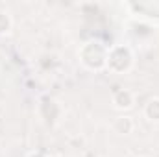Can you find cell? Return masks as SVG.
Instances as JSON below:
<instances>
[{"mask_svg": "<svg viewBox=\"0 0 159 157\" xmlns=\"http://www.w3.org/2000/svg\"><path fill=\"white\" fill-rule=\"evenodd\" d=\"M28 157H44V155H43L41 152H34V154H30Z\"/></svg>", "mask_w": 159, "mask_h": 157, "instance_id": "cell-7", "label": "cell"}, {"mask_svg": "<svg viewBox=\"0 0 159 157\" xmlns=\"http://www.w3.org/2000/svg\"><path fill=\"white\" fill-rule=\"evenodd\" d=\"M113 128H115V131H117V133L128 135V133H131V131H133V120H131L129 117H119V118H115Z\"/></svg>", "mask_w": 159, "mask_h": 157, "instance_id": "cell-4", "label": "cell"}, {"mask_svg": "<svg viewBox=\"0 0 159 157\" xmlns=\"http://www.w3.org/2000/svg\"><path fill=\"white\" fill-rule=\"evenodd\" d=\"M113 105L117 109H129L133 105V92L128 89H120L113 94Z\"/></svg>", "mask_w": 159, "mask_h": 157, "instance_id": "cell-3", "label": "cell"}, {"mask_svg": "<svg viewBox=\"0 0 159 157\" xmlns=\"http://www.w3.org/2000/svg\"><path fill=\"white\" fill-rule=\"evenodd\" d=\"M81 63L91 69V70H100L106 67V61H107V48H104L100 43H87L83 48H81Z\"/></svg>", "mask_w": 159, "mask_h": 157, "instance_id": "cell-1", "label": "cell"}, {"mask_svg": "<svg viewBox=\"0 0 159 157\" xmlns=\"http://www.w3.org/2000/svg\"><path fill=\"white\" fill-rule=\"evenodd\" d=\"M144 115L148 120H154V122H159V98H152L146 107H144Z\"/></svg>", "mask_w": 159, "mask_h": 157, "instance_id": "cell-5", "label": "cell"}, {"mask_svg": "<svg viewBox=\"0 0 159 157\" xmlns=\"http://www.w3.org/2000/svg\"><path fill=\"white\" fill-rule=\"evenodd\" d=\"M9 28H11V19L6 13H0V35L9 32Z\"/></svg>", "mask_w": 159, "mask_h": 157, "instance_id": "cell-6", "label": "cell"}, {"mask_svg": "<svg viewBox=\"0 0 159 157\" xmlns=\"http://www.w3.org/2000/svg\"><path fill=\"white\" fill-rule=\"evenodd\" d=\"M133 65V54L128 46H115L111 50H107V61L106 67L115 72V74H122L126 70H129Z\"/></svg>", "mask_w": 159, "mask_h": 157, "instance_id": "cell-2", "label": "cell"}]
</instances>
